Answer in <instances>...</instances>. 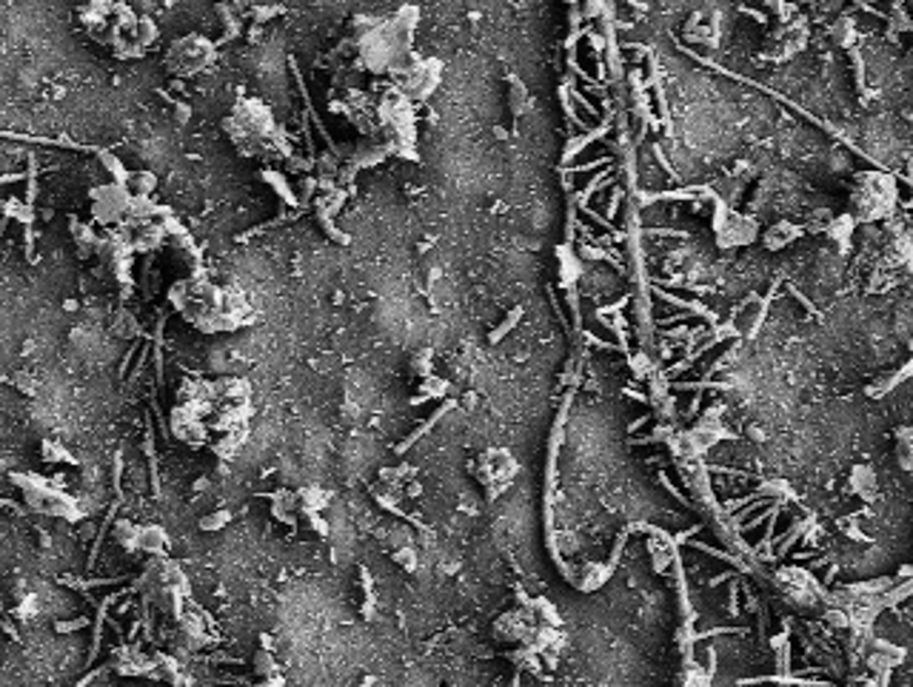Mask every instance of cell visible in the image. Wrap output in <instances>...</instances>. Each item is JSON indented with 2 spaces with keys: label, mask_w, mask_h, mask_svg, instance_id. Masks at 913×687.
<instances>
[{
  "label": "cell",
  "mask_w": 913,
  "mask_h": 687,
  "mask_svg": "<svg viewBox=\"0 0 913 687\" xmlns=\"http://www.w3.org/2000/svg\"><path fill=\"white\" fill-rule=\"evenodd\" d=\"M137 548L146 551V553H163L166 551V531H163L160 525H143L140 528Z\"/></svg>",
  "instance_id": "obj_1"
},
{
  "label": "cell",
  "mask_w": 913,
  "mask_h": 687,
  "mask_svg": "<svg viewBox=\"0 0 913 687\" xmlns=\"http://www.w3.org/2000/svg\"><path fill=\"white\" fill-rule=\"evenodd\" d=\"M297 500H300V508H302V511H309V513L314 516L320 508L329 505V502H325V500H329V493H325L320 485H306V488H300Z\"/></svg>",
  "instance_id": "obj_2"
},
{
  "label": "cell",
  "mask_w": 913,
  "mask_h": 687,
  "mask_svg": "<svg viewBox=\"0 0 913 687\" xmlns=\"http://www.w3.org/2000/svg\"><path fill=\"white\" fill-rule=\"evenodd\" d=\"M137 539H140V528L126 522V519H120V522H114V542L120 544V548L126 551H134L137 548Z\"/></svg>",
  "instance_id": "obj_3"
},
{
  "label": "cell",
  "mask_w": 913,
  "mask_h": 687,
  "mask_svg": "<svg viewBox=\"0 0 913 687\" xmlns=\"http://www.w3.org/2000/svg\"><path fill=\"white\" fill-rule=\"evenodd\" d=\"M297 511H300V500H297V493H289V491H280V493H274V513H277L280 519H286V522H289V519H291Z\"/></svg>",
  "instance_id": "obj_4"
},
{
  "label": "cell",
  "mask_w": 913,
  "mask_h": 687,
  "mask_svg": "<svg viewBox=\"0 0 913 687\" xmlns=\"http://www.w3.org/2000/svg\"><path fill=\"white\" fill-rule=\"evenodd\" d=\"M559 268H563V282H577L579 280V259L568 251H559Z\"/></svg>",
  "instance_id": "obj_5"
},
{
  "label": "cell",
  "mask_w": 913,
  "mask_h": 687,
  "mask_svg": "<svg viewBox=\"0 0 913 687\" xmlns=\"http://www.w3.org/2000/svg\"><path fill=\"white\" fill-rule=\"evenodd\" d=\"M228 522H231V513H228L226 508H220V511H215V513L203 516V519H200V528H203V531H220V528H226Z\"/></svg>",
  "instance_id": "obj_6"
},
{
  "label": "cell",
  "mask_w": 913,
  "mask_h": 687,
  "mask_svg": "<svg viewBox=\"0 0 913 687\" xmlns=\"http://www.w3.org/2000/svg\"><path fill=\"white\" fill-rule=\"evenodd\" d=\"M43 459H46V462H60V459L72 462L69 451H66V448H63L57 439H46V442H43Z\"/></svg>",
  "instance_id": "obj_7"
},
{
  "label": "cell",
  "mask_w": 913,
  "mask_h": 687,
  "mask_svg": "<svg viewBox=\"0 0 913 687\" xmlns=\"http://www.w3.org/2000/svg\"><path fill=\"white\" fill-rule=\"evenodd\" d=\"M426 396H446L449 394V383L446 380H440V376H426Z\"/></svg>",
  "instance_id": "obj_8"
},
{
  "label": "cell",
  "mask_w": 913,
  "mask_h": 687,
  "mask_svg": "<svg viewBox=\"0 0 913 687\" xmlns=\"http://www.w3.org/2000/svg\"><path fill=\"white\" fill-rule=\"evenodd\" d=\"M89 622H91L89 616H75V619H60V622L55 625V630H57V633H75V630L86 628Z\"/></svg>",
  "instance_id": "obj_9"
},
{
  "label": "cell",
  "mask_w": 913,
  "mask_h": 687,
  "mask_svg": "<svg viewBox=\"0 0 913 687\" xmlns=\"http://www.w3.org/2000/svg\"><path fill=\"white\" fill-rule=\"evenodd\" d=\"M394 562H400L406 571H414V567H417V553H414L411 544H403V548L394 553Z\"/></svg>",
  "instance_id": "obj_10"
},
{
  "label": "cell",
  "mask_w": 913,
  "mask_h": 687,
  "mask_svg": "<svg viewBox=\"0 0 913 687\" xmlns=\"http://www.w3.org/2000/svg\"><path fill=\"white\" fill-rule=\"evenodd\" d=\"M114 331H117V337H134V334H137V325H134V320L123 311L120 320H117V328H114Z\"/></svg>",
  "instance_id": "obj_11"
},
{
  "label": "cell",
  "mask_w": 913,
  "mask_h": 687,
  "mask_svg": "<svg viewBox=\"0 0 913 687\" xmlns=\"http://www.w3.org/2000/svg\"><path fill=\"white\" fill-rule=\"evenodd\" d=\"M254 670H257V673H260V676H266V673H271V670H274V661H271V656H269V653H257V661H254Z\"/></svg>",
  "instance_id": "obj_12"
},
{
  "label": "cell",
  "mask_w": 913,
  "mask_h": 687,
  "mask_svg": "<svg viewBox=\"0 0 913 687\" xmlns=\"http://www.w3.org/2000/svg\"><path fill=\"white\" fill-rule=\"evenodd\" d=\"M63 308H66V311H75V308H78V302H75V300H66V302H63Z\"/></svg>",
  "instance_id": "obj_13"
}]
</instances>
